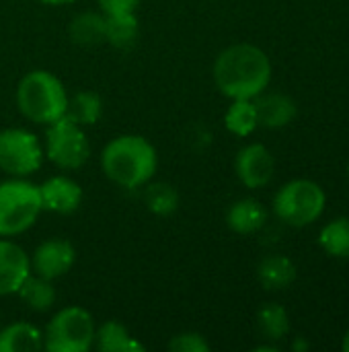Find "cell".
<instances>
[{
  "instance_id": "obj_13",
  "label": "cell",
  "mask_w": 349,
  "mask_h": 352,
  "mask_svg": "<svg viewBox=\"0 0 349 352\" xmlns=\"http://www.w3.org/2000/svg\"><path fill=\"white\" fill-rule=\"evenodd\" d=\"M255 109L259 126L265 128H284L288 126L296 116V103L292 97L282 93H269V95H257L255 97Z\"/></svg>"
},
{
  "instance_id": "obj_9",
  "label": "cell",
  "mask_w": 349,
  "mask_h": 352,
  "mask_svg": "<svg viewBox=\"0 0 349 352\" xmlns=\"http://www.w3.org/2000/svg\"><path fill=\"white\" fill-rule=\"evenodd\" d=\"M29 258L33 274L56 280L72 270L76 262V250L68 239H45Z\"/></svg>"
},
{
  "instance_id": "obj_29",
  "label": "cell",
  "mask_w": 349,
  "mask_h": 352,
  "mask_svg": "<svg viewBox=\"0 0 349 352\" xmlns=\"http://www.w3.org/2000/svg\"><path fill=\"white\" fill-rule=\"evenodd\" d=\"M296 349L300 351V349H309V342H304V340H298L296 342Z\"/></svg>"
},
{
  "instance_id": "obj_28",
  "label": "cell",
  "mask_w": 349,
  "mask_h": 352,
  "mask_svg": "<svg viewBox=\"0 0 349 352\" xmlns=\"http://www.w3.org/2000/svg\"><path fill=\"white\" fill-rule=\"evenodd\" d=\"M41 4H47V6H62V4H70L74 0H39Z\"/></svg>"
},
{
  "instance_id": "obj_25",
  "label": "cell",
  "mask_w": 349,
  "mask_h": 352,
  "mask_svg": "<svg viewBox=\"0 0 349 352\" xmlns=\"http://www.w3.org/2000/svg\"><path fill=\"white\" fill-rule=\"evenodd\" d=\"M259 330L269 340H282L290 332V318L288 311L278 303H265L257 314Z\"/></svg>"
},
{
  "instance_id": "obj_17",
  "label": "cell",
  "mask_w": 349,
  "mask_h": 352,
  "mask_svg": "<svg viewBox=\"0 0 349 352\" xmlns=\"http://www.w3.org/2000/svg\"><path fill=\"white\" fill-rule=\"evenodd\" d=\"M257 278L267 291H282L296 280V266L286 256H269L259 264Z\"/></svg>"
},
{
  "instance_id": "obj_19",
  "label": "cell",
  "mask_w": 349,
  "mask_h": 352,
  "mask_svg": "<svg viewBox=\"0 0 349 352\" xmlns=\"http://www.w3.org/2000/svg\"><path fill=\"white\" fill-rule=\"evenodd\" d=\"M140 25L134 12L105 14V41L117 50H128L136 43Z\"/></svg>"
},
{
  "instance_id": "obj_22",
  "label": "cell",
  "mask_w": 349,
  "mask_h": 352,
  "mask_svg": "<svg viewBox=\"0 0 349 352\" xmlns=\"http://www.w3.org/2000/svg\"><path fill=\"white\" fill-rule=\"evenodd\" d=\"M224 126L234 136H249L259 126L257 109L253 99H232V105L226 109Z\"/></svg>"
},
{
  "instance_id": "obj_1",
  "label": "cell",
  "mask_w": 349,
  "mask_h": 352,
  "mask_svg": "<svg viewBox=\"0 0 349 352\" xmlns=\"http://www.w3.org/2000/svg\"><path fill=\"white\" fill-rule=\"evenodd\" d=\"M272 80L267 54L253 43H234L214 62V82L228 99H255Z\"/></svg>"
},
{
  "instance_id": "obj_15",
  "label": "cell",
  "mask_w": 349,
  "mask_h": 352,
  "mask_svg": "<svg viewBox=\"0 0 349 352\" xmlns=\"http://www.w3.org/2000/svg\"><path fill=\"white\" fill-rule=\"evenodd\" d=\"M43 351V332L29 322H14L0 330V352Z\"/></svg>"
},
{
  "instance_id": "obj_16",
  "label": "cell",
  "mask_w": 349,
  "mask_h": 352,
  "mask_svg": "<svg viewBox=\"0 0 349 352\" xmlns=\"http://www.w3.org/2000/svg\"><path fill=\"white\" fill-rule=\"evenodd\" d=\"M93 346L101 352H144V346L117 320H107L95 330Z\"/></svg>"
},
{
  "instance_id": "obj_2",
  "label": "cell",
  "mask_w": 349,
  "mask_h": 352,
  "mask_svg": "<svg viewBox=\"0 0 349 352\" xmlns=\"http://www.w3.org/2000/svg\"><path fill=\"white\" fill-rule=\"evenodd\" d=\"M105 175L128 190L146 186L158 167L156 148L140 134H121L107 142L101 155Z\"/></svg>"
},
{
  "instance_id": "obj_30",
  "label": "cell",
  "mask_w": 349,
  "mask_h": 352,
  "mask_svg": "<svg viewBox=\"0 0 349 352\" xmlns=\"http://www.w3.org/2000/svg\"><path fill=\"white\" fill-rule=\"evenodd\" d=\"M344 351L349 352V330L348 334H346V338H344Z\"/></svg>"
},
{
  "instance_id": "obj_14",
  "label": "cell",
  "mask_w": 349,
  "mask_h": 352,
  "mask_svg": "<svg viewBox=\"0 0 349 352\" xmlns=\"http://www.w3.org/2000/svg\"><path fill=\"white\" fill-rule=\"evenodd\" d=\"M267 221V210L253 198L237 200L226 212V225L230 231L239 235L257 233Z\"/></svg>"
},
{
  "instance_id": "obj_31",
  "label": "cell",
  "mask_w": 349,
  "mask_h": 352,
  "mask_svg": "<svg viewBox=\"0 0 349 352\" xmlns=\"http://www.w3.org/2000/svg\"><path fill=\"white\" fill-rule=\"evenodd\" d=\"M348 177H349V165H348Z\"/></svg>"
},
{
  "instance_id": "obj_21",
  "label": "cell",
  "mask_w": 349,
  "mask_h": 352,
  "mask_svg": "<svg viewBox=\"0 0 349 352\" xmlns=\"http://www.w3.org/2000/svg\"><path fill=\"white\" fill-rule=\"evenodd\" d=\"M101 113H103V101L95 91H78L72 97H68L66 118L82 128L97 124Z\"/></svg>"
},
{
  "instance_id": "obj_23",
  "label": "cell",
  "mask_w": 349,
  "mask_h": 352,
  "mask_svg": "<svg viewBox=\"0 0 349 352\" xmlns=\"http://www.w3.org/2000/svg\"><path fill=\"white\" fill-rule=\"evenodd\" d=\"M179 192L171 184H146L144 190V204L150 212L158 217H169L179 208Z\"/></svg>"
},
{
  "instance_id": "obj_8",
  "label": "cell",
  "mask_w": 349,
  "mask_h": 352,
  "mask_svg": "<svg viewBox=\"0 0 349 352\" xmlns=\"http://www.w3.org/2000/svg\"><path fill=\"white\" fill-rule=\"evenodd\" d=\"M43 146L37 136L25 128H6L0 132V171L10 177H29L43 163Z\"/></svg>"
},
{
  "instance_id": "obj_6",
  "label": "cell",
  "mask_w": 349,
  "mask_h": 352,
  "mask_svg": "<svg viewBox=\"0 0 349 352\" xmlns=\"http://www.w3.org/2000/svg\"><path fill=\"white\" fill-rule=\"evenodd\" d=\"M325 202L327 196L319 184L311 179H294L280 188L274 198V210L284 223L292 227H306L323 214Z\"/></svg>"
},
{
  "instance_id": "obj_27",
  "label": "cell",
  "mask_w": 349,
  "mask_h": 352,
  "mask_svg": "<svg viewBox=\"0 0 349 352\" xmlns=\"http://www.w3.org/2000/svg\"><path fill=\"white\" fill-rule=\"evenodd\" d=\"M103 14H117V12H136L142 0H97Z\"/></svg>"
},
{
  "instance_id": "obj_4",
  "label": "cell",
  "mask_w": 349,
  "mask_h": 352,
  "mask_svg": "<svg viewBox=\"0 0 349 352\" xmlns=\"http://www.w3.org/2000/svg\"><path fill=\"white\" fill-rule=\"evenodd\" d=\"M39 186L25 177L0 182V237H14L31 229L41 212Z\"/></svg>"
},
{
  "instance_id": "obj_12",
  "label": "cell",
  "mask_w": 349,
  "mask_h": 352,
  "mask_svg": "<svg viewBox=\"0 0 349 352\" xmlns=\"http://www.w3.org/2000/svg\"><path fill=\"white\" fill-rule=\"evenodd\" d=\"M41 208L56 214H72L82 204V188L68 175H53L39 186Z\"/></svg>"
},
{
  "instance_id": "obj_10",
  "label": "cell",
  "mask_w": 349,
  "mask_h": 352,
  "mask_svg": "<svg viewBox=\"0 0 349 352\" xmlns=\"http://www.w3.org/2000/svg\"><path fill=\"white\" fill-rule=\"evenodd\" d=\"M234 171L247 188L257 190L272 182L276 171V161L274 155L263 144H249L239 151L234 159Z\"/></svg>"
},
{
  "instance_id": "obj_5",
  "label": "cell",
  "mask_w": 349,
  "mask_h": 352,
  "mask_svg": "<svg viewBox=\"0 0 349 352\" xmlns=\"http://www.w3.org/2000/svg\"><path fill=\"white\" fill-rule=\"evenodd\" d=\"M95 320L78 305L60 309L43 332V351L86 352L95 344Z\"/></svg>"
},
{
  "instance_id": "obj_20",
  "label": "cell",
  "mask_w": 349,
  "mask_h": 352,
  "mask_svg": "<svg viewBox=\"0 0 349 352\" xmlns=\"http://www.w3.org/2000/svg\"><path fill=\"white\" fill-rule=\"evenodd\" d=\"M16 295L33 311H47L56 303V289H53L51 280L43 278L39 274H33V272L23 280Z\"/></svg>"
},
{
  "instance_id": "obj_26",
  "label": "cell",
  "mask_w": 349,
  "mask_h": 352,
  "mask_svg": "<svg viewBox=\"0 0 349 352\" xmlns=\"http://www.w3.org/2000/svg\"><path fill=\"white\" fill-rule=\"evenodd\" d=\"M171 352H208L210 344L200 332H181L169 340Z\"/></svg>"
},
{
  "instance_id": "obj_11",
  "label": "cell",
  "mask_w": 349,
  "mask_h": 352,
  "mask_svg": "<svg viewBox=\"0 0 349 352\" xmlns=\"http://www.w3.org/2000/svg\"><path fill=\"white\" fill-rule=\"evenodd\" d=\"M31 274L29 254L8 237H0V297L16 295L23 280Z\"/></svg>"
},
{
  "instance_id": "obj_18",
  "label": "cell",
  "mask_w": 349,
  "mask_h": 352,
  "mask_svg": "<svg viewBox=\"0 0 349 352\" xmlns=\"http://www.w3.org/2000/svg\"><path fill=\"white\" fill-rule=\"evenodd\" d=\"M68 35L76 45L91 47L105 41V14L103 12H80L72 19Z\"/></svg>"
},
{
  "instance_id": "obj_3",
  "label": "cell",
  "mask_w": 349,
  "mask_h": 352,
  "mask_svg": "<svg viewBox=\"0 0 349 352\" xmlns=\"http://www.w3.org/2000/svg\"><path fill=\"white\" fill-rule=\"evenodd\" d=\"M16 107L27 120L49 126L66 116L68 93L56 74L47 70H31L19 80Z\"/></svg>"
},
{
  "instance_id": "obj_7",
  "label": "cell",
  "mask_w": 349,
  "mask_h": 352,
  "mask_svg": "<svg viewBox=\"0 0 349 352\" xmlns=\"http://www.w3.org/2000/svg\"><path fill=\"white\" fill-rule=\"evenodd\" d=\"M43 153L60 169H80L88 161L91 144L84 128L64 116L47 126Z\"/></svg>"
},
{
  "instance_id": "obj_24",
  "label": "cell",
  "mask_w": 349,
  "mask_h": 352,
  "mask_svg": "<svg viewBox=\"0 0 349 352\" xmlns=\"http://www.w3.org/2000/svg\"><path fill=\"white\" fill-rule=\"evenodd\" d=\"M319 243L329 256L349 260V217H341V219L331 221L321 231Z\"/></svg>"
}]
</instances>
